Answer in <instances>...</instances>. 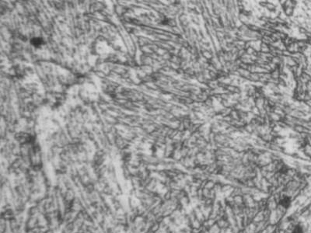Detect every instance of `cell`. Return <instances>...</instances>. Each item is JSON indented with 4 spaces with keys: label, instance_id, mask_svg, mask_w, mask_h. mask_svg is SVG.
<instances>
[{
    "label": "cell",
    "instance_id": "2",
    "mask_svg": "<svg viewBox=\"0 0 311 233\" xmlns=\"http://www.w3.org/2000/svg\"><path fill=\"white\" fill-rule=\"evenodd\" d=\"M304 232V230H303V228L300 225H297L293 228V231H292V233H303Z\"/></svg>",
    "mask_w": 311,
    "mask_h": 233
},
{
    "label": "cell",
    "instance_id": "1",
    "mask_svg": "<svg viewBox=\"0 0 311 233\" xmlns=\"http://www.w3.org/2000/svg\"><path fill=\"white\" fill-rule=\"evenodd\" d=\"M279 204L284 208H289L291 205V199L288 196H284L280 199Z\"/></svg>",
    "mask_w": 311,
    "mask_h": 233
}]
</instances>
